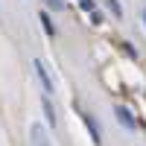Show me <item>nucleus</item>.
<instances>
[{
  "label": "nucleus",
  "mask_w": 146,
  "mask_h": 146,
  "mask_svg": "<svg viewBox=\"0 0 146 146\" xmlns=\"http://www.w3.org/2000/svg\"><path fill=\"white\" fill-rule=\"evenodd\" d=\"M50 129H53V126H44L41 120H32V123H29V131H27V135H29V146H56Z\"/></svg>",
  "instance_id": "f257e3e1"
},
{
  "label": "nucleus",
  "mask_w": 146,
  "mask_h": 146,
  "mask_svg": "<svg viewBox=\"0 0 146 146\" xmlns=\"http://www.w3.org/2000/svg\"><path fill=\"white\" fill-rule=\"evenodd\" d=\"M32 67H35V76H38V82H41L44 94H56V79L50 76V70H47L44 58H32Z\"/></svg>",
  "instance_id": "f03ea898"
},
{
  "label": "nucleus",
  "mask_w": 146,
  "mask_h": 146,
  "mask_svg": "<svg viewBox=\"0 0 146 146\" xmlns=\"http://www.w3.org/2000/svg\"><path fill=\"white\" fill-rule=\"evenodd\" d=\"M114 117L120 120V126H126L129 131H137V117L131 114L126 105H114Z\"/></svg>",
  "instance_id": "7ed1b4c3"
},
{
  "label": "nucleus",
  "mask_w": 146,
  "mask_h": 146,
  "mask_svg": "<svg viewBox=\"0 0 146 146\" xmlns=\"http://www.w3.org/2000/svg\"><path fill=\"white\" fill-rule=\"evenodd\" d=\"M102 6H105V12H108V15H111L114 21H123V18H126L123 3H120V0H102Z\"/></svg>",
  "instance_id": "20e7f679"
},
{
  "label": "nucleus",
  "mask_w": 146,
  "mask_h": 146,
  "mask_svg": "<svg viewBox=\"0 0 146 146\" xmlns=\"http://www.w3.org/2000/svg\"><path fill=\"white\" fill-rule=\"evenodd\" d=\"M41 108H44V117H47V126H56V108L50 102V94L41 96Z\"/></svg>",
  "instance_id": "39448f33"
},
{
  "label": "nucleus",
  "mask_w": 146,
  "mask_h": 146,
  "mask_svg": "<svg viewBox=\"0 0 146 146\" xmlns=\"http://www.w3.org/2000/svg\"><path fill=\"white\" fill-rule=\"evenodd\" d=\"M38 21H41V27L47 29V35H50V38H53V35H56V27H53L50 15H47V12H38Z\"/></svg>",
  "instance_id": "423d86ee"
},
{
  "label": "nucleus",
  "mask_w": 146,
  "mask_h": 146,
  "mask_svg": "<svg viewBox=\"0 0 146 146\" xmlns=\"http://www.w3.org/2000/svg\"><path fill=\"white\" fill-rule=\"evenodd\" d=\"M85 123H88V129H91L94 140H100V126H96V120H94V117H85Z\"/></svg>",
  "instance_id": "0eeeda50"
},
{
  "label": "nucleus",
  "mask_w": 146,
  "mask_h": 146,
  "mask_svg": "<svg viewBox=\"0 0 146 146\" xmlns=\"http://www.w3.org/2000/svg\"><path fill=\"white\" fill-rule=\"evenodd\" d=\"M50 6H53V9H58V12H62V9H67V0H50Z\"/></svg>",
  "instance_id": "6e6552de"
},
{
  "label": "nucleus",
  "mask_w": 146,
  "mask_h": 146,
  "mask_svg": "<svg viewBox=\"0 0 146 146\" xmlns=\"http://www.w3.org/2000/svg\"><path fill=\"white\" fill-rule=\"evenodd\" d=\"M143 23H146V9H143Z\"/></svg>",
  "instance_id": "1a4fd4ad"
}]
</instances>
